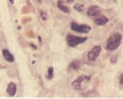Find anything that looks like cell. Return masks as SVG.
Instances as JSON below:
<instances>
[{
  "instance_id": "ac0fdd59",
  "label": "cell",
  "mask_w": 123,
  "mask_h": 99,
  "mask_svg": "<svg viewBox=\"0 0 123 99\" xmlns=\"http://www.w3.org/2000/svg\"><path fill=\"white\" fill-rule=\"evenodd\" d=\"M9 1H10V3H11L12 4L14 3V0H9Z\"/></svg>"
},
{
  "instance_id": "8992f818",
  "label": "cell",
  "mask_w": 123,
  "mask_h": 99,
  "mask_svg": "<svg viewBox=\"0 0 123 99\" xmlns=\"http://www.w3.org/2000/svg\"><path fill=\"white\" fill-rule=\"evenodd\" d=\"M101 10L98 6H91L87 8L86 10V15L88 16H91V17H95V16L100 15Z\"/></svg>"
},
{
  "instance_id": "2e32d148",
  "label": "cell",
  "mask_w": 123,
  "mask_h": 99,
  "mask_svg": "<svg viewBox=\"0 0 123 99\" xmlns=\"http://www.w3.org/2000/svg\"><path fill=\"white\" fill-rule=\"evenodd\" d=\"M119 83L121 85H123V73H122V75L119 77Z\"/></svg>"
},
{
  "instance_id": "52a82bcc",
  "label": "cell",
  "mask_w": 123,
  "mask_h": 99,
  "mask_svg": "<svg viewBox=\"0 0 123 99\" xmlns=\"http://www.w3.org/2000/svg\"><path fill=\"white\" fill-rule=\"evenodd\" d=\"M94 22H95L96 24H98V25L102 26V25H105V24L108 23V19L104 15H99V16H95V20H94Z\"/></svg>"
},
{
  "instance_id": "9c48e42d",
  "label": "cell",
  "mask_w": 123,
  "mask_h": 99,
  "mask_svg": "<svg viewBox=\"0 0 123 99\" xmlns=\"http://www.w3.org/2000/svg\"><path fill=\"white\" fill-rule=\"evenodd\" d=\"M3 55L4 59H5V60L9 62V63H13V62L15 61V58H14L13 55H12L8 50H6V49L3 50Z\"/></svg>"
},
{
  "instance_id": "d6986e66",
  "label": "cell",
  "mask_w": 123,
  "mask_h": 99,
  "mask_svg": "<svg viewBox=\"0 0 123 99\" xmlns=\"http://www.w3.org/2000/svg\"><path fill=\"white\" fill-rule=\"evenodd\" d=\"M37 1H38V2H39V3H40V2L42 1V0H37Z\"/></svg>"
},
{
  "instance_id": "3957f363",
  "label": "cell",
  "mask_w": 123,
  "mask_h": 99,
  "mask_svg": "<svg viewBox=\"0 0 123 99\" xmlns=\"http://www.w3.org/2000/svg\"><path fill=\"white\" fill-rule=\"evenodd\" d=\"M87 40V38H82V37H77L74 35L68 34L66 38V42L67 44L70 47H76L78 45L84 43Z\"/></svg>"
},
{
  "instance_id": "7a4b0ae2",
  "label": "cell",
  "mask_w": 123,
  "mask_h": 99,
  "mask_svg": "<svg viewBox=\"0 0 123 99\" xmlns=\"http://www.w3.org/2000/svg\"><path fill=\"white\" fill-rule=\"evenodd\" d=\"M90 80H91V77L88 76H80L79 77H78L73 81L72 86L76 90H82L85 88V85H83V84H86L90 81Z\"/></svg>"
},
{
  "instance_id": "9a60e30c",
  "label": "cell",
  "mask_w": 123,
  "mask_h": 99,
  "mask_svg": "<svg viewBox=\"0 0 123 99\" xmlns=\"http://www.w3.org/2000/svg\"><path fill=\"white\" fill-rule=\"evenodd\" d=\"M117 60V55H115V56H113V57L111 58V59H110V62H111L112 63H116Z\"/></svg>"
},
{
  "instance_id": "30bf717a",
  "label": "cell",
  "mask_w": 123,
  "mask_h": 99,
  "mask_svg": "<svg viewBox=\"0 0 123 99\" xmlns=\"http://www.w3.org/2000/svg\"><path fill=\"white\" fill-rule=\"evenodd\" d=\"M7 93L8 94L9 96H14L16 93V84L13 82H11L9 84L7 85Z\"/></svg>"
},
{
  "instance_id": "5bb4252c",
  "label": "cell",
  "mask_w": 123,
  "mask_h": 99,
  "mask_svg": "<svg viewBox=\"0 0 123 99\" xmlns=\"http://www.w3.org/2000/svg\"><path fill=\"white\" fill-rule=\"evenodd\" d=\"M41 18H42V20H43V21H45V20H47V13H46L45 11H41Z\"/></svg>"
},
{
  "instance_id": "8fae6325",
  "label": "cell",
  "mask_w": 123,
  "mask_h": 99,
  "mask_svg": "<svg viewBox=\"0 0 123 99\" xmlns=\"http://www.w3.org/2000/svg\"><path fill=\"white\" fill-rule=\"evenodd\" d=\"M57 7L59 8L61 11H63V12H64V13H66V14H68L70 12V9L67 7V6L64 5V2L62 1V0H58Z\"/></svg>"
},
{
  "instance_id": "6da1fadb",
  "label": "cell",
  "mask_w": 123,
  "mask_h": 99,
  "mask_svg": "<svg viewBox=\"0 0 123 99\" xmlns=\"http://www.w3.org/2000/svg\"><path fill=\"white\" fill-rule=\"evenodd\" d=\"M122 35L120 33H114L110 35V37L107 40V44H106V50L109 51L115 50L119 47L122 43Z\"/></svg>"
},
{
  "instance_id": "ba28073f",
  "label": "cell",
  "mask_w": 123,
  "mask_h": 99,
  "mask_svg": "<svg viewBox=\"0 0 123 99\" xmlns=\"http://www.w3.org/2000/svg\"><path fill=\"white\" fill-rule=\"evenodd\" d=\"M81 67V62L79 60H74L71 62L68 67V71H78V70Z\"/></svg>"
},
{
  "instance_id": "5b68a950",
  "label": "cell",
  "mask_w": 123,
  "mask_h": 99,
  "mask_svg": "<svg viewBox=\"0 0 123 99\" xmlns=\"http://www.w3.org/2000/svg\"><path fill=\"white\" fill-rule=\"evenodd\" d=\"M102 47L100 46H94L92 49L91 50V51L88 53V55H87V59L90 62H93L95 61V59L99 57V54L101 52Z\"/></svg>"
},
{
  "instance_id": "7c38bea8",
  "label": "cell",
  "mask_w": 123,
  "mask_h": 99,
  "mask_svg": "<svg viewBox=\"0 0 123 99\" xmlns=\"http://www.w3.org/2000/svg\"><path fill=\"white\" fill-rule=\"evenodd\" d=\"M54 77V68L52 67H49L47 69V74L46 75V78L47 80H51Z\"/></svg>"
},
{
  "instance_id": "e0dca14e",
  "label": "cell",
  "mask_w": 123,
  "mask_h": 99,
  "mask_svg": "<svg viewBox=\"0 0 123 99\" xmlns=\"http://www.w3.org/2000/svg\"><path fill=\"white\" fill-rule=\"evenodd\" d=\"M74 1V0H66V2H67V3H72Z\"/></svg>"
},
{
  "instance_id": "4fadbf2b",
  "label": "cell",
  "mask_w": 123,
  "mask_h": 99,
  "mask_svg": "<svg viewBox=\"0 0 123 99\" xmlns=\"http://www.w3.org/2000/svg\"><path fill=\"white\" fill-rule=\"evenodd\" d=\"M74 9L76 10L78 12H84V10H85V7H84V5L83 4H81V3H77L74 5Z\"/></svg>"
},
{
  "instance_id": "277c9868",
  "label": "cell",
  "mask_w": 123,
  "mask_h": 99,
  "mask_svg": "<svg viewBox=\"0 0 123 99\" xmlns=\"http://www.w3.org/2000/svg\"><path fill=\"white\" fill-rule=\"evenodd\" d=\"M70 27L73 31L77 33H87L91 29V26L86 25V24H79L75 23V22L71 23Z\"/></svg>"
}]
</instances>
